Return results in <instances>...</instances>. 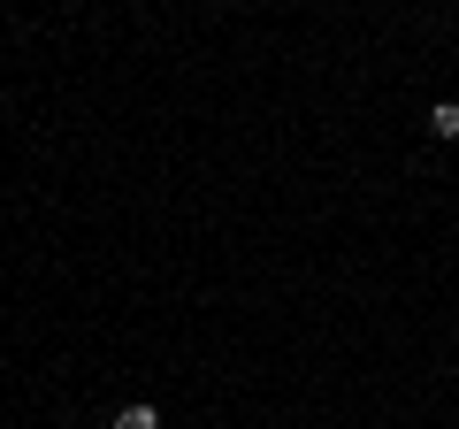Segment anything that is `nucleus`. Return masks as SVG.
I'll list each match as a JSON object with an SVG mask.
<instances>
[{"instance_id":"f257e3e1","label":"nucleus","mask_w":459,"mask_h":429,"mask_svg":"<svg viewBox=\"0 0 459 429\" xmlns=\"http://www.w3.org/2000/svg\"><path fill=\"white\" fill-rule=\"evenodd\" d=\"M429 138H459V100H437L429 108Z\"/></svg>"},{"instance_id":"f03ea898","label":"nucleus","mask_w":459,"mask_h":429,"mask_svg":"<svg viewBox=\"0 0 459 429\" xmlns=\"http://www.w3.org/2000/svg\"><path fill=\"white\" fill-rule=\"evenodd\" d=\"M108 429H161V414H153V407H123Z\"/></svg>"}]
</instances>
